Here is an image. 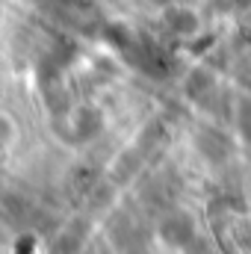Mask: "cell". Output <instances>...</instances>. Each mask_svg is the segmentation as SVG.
<instances>
[{
  "label": "cell",
  "mask_w": 251,
  "mask_h": 254,
  "mask_svg": "<svg viewBox=\"0 0 251 254\" xmlns=\"http://www.w3.org/2000/svg\"><path fill=\"white\" fill-rule=\"evenodd\" d=\"M18 142H21V125H18V119L9 110L0 107V160H6L18 148Z\"/></svg>",
  "instance_id": "6da1fadb"
}]
</instances>
